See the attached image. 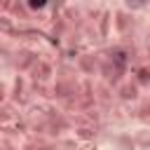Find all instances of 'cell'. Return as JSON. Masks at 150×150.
<instances>
[{
	"mask_svg": "<svg viewBox=\"0 0 150 150\" xmlns=\"http://www.w3.org/2000/svg\"><path fill=\"white\" fill-rule=\"evenodd\" d=\"M30 5H33V7H42V5H45V0H30Z\"/></svg>",
	"mask_w": 150,
	"mask_h": 150,
	"instance_id": "cell-1",
	"label": "cell"
},
{
	"mask_svg": "<svg viewBox=\"0 0 150 150\" xmlns=\"http://www.w3.org/2000/svg\"><path fill=\"white\" fill-rule=\"evenodd\" d=\"M134 2H143V0H134Z\"/></svg>",
	"mask_w": 150,
	"mask_h": 150,
	"instance_id": "cell-2",
	"label": "cell"
}]
</instances>
